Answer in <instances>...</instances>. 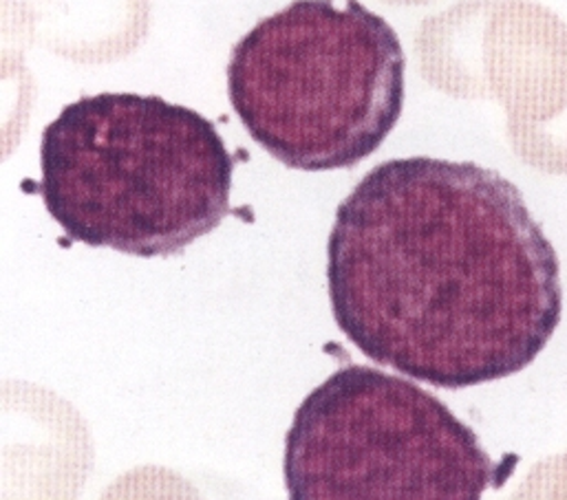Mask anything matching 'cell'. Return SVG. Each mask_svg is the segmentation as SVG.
<instances>
[{"label":"cell","mask_w":567,"mask_h":500,"mask_svg":"<svg viewBox=\"0 0 567 500\" xmlns=\"http://www.w3.org/2000/svg\"><path fill=\"white\" fill-rule=\"evenodd\" d=\"M327 289L362 355L449 390L522 373L564 313L557 251L519 188L433 157L384 162L344 197Z\"/></svg>","instance_id":"1"},{"label":"cell","mask_w":567,"mask_h":500,"mask_svg":"<svg viewBox=\"0 0 567 500\" xmlns=\"http://www.w3.org/2000/svg\"><path fill=\"white\" fill-rule=\"evenodd\" d=\"M233 175L215 124L159 95H84L40 139L49 217L75 243L140 258L175 256L215 232Z\"/></svg>","instance_id":"2"},{"label":"cell","mask_w":567,"mask_h":500,"mask_svg":"<svg viewBox=\"0 0 567 500\" xmlns=\"http://www.w3.org/2000/svg\"><path fill=\"white\" fill-rule=\"evenodd\" d=\"M404 69L395 29L360 0H293L233 46L228 100L287 168H353L395 128Z\"/></svg>","instance_id":"3"},{"label":"cell","mask_w":567,"mask_h":500,"mask_svg":"<svg viewBox=\"0 0 567 500\" xmlns=\"http://www.w3.org/2000/svg\"><path fill=\"white\" fill-rule=\"evenodd\" d=\"M284 475L291 500H480L497 466L435 395L349 364L298 406Z\"/></svg>","instance_id":"4"},{"label":"cell","mask_w":567,"mask_h":500,"mask_svg":"<svg viewBox=\"0 0 567 500\" xmlns=\"http://www.w3.org/2000/svg\"><path fill=\"white\" fill-rule=\"evenodd\" d=\"M493 38V86L515 153L535 170L567 175V24L537 0H482Z\"/></svg>","instance_id":"5"},{"label":"cell","mask_w":567,"mask_h":500,"mask_svg":"<svg viewBox=\"0 0 567 500\" xmlns=\"http://www.w3.org/2000/svg\"><path fill=\"white\" fill-rule=\"evenodd\" d=\"M409 2H424V0H409Z\"/></svg>","instance_id":"6"}]
</instances>
